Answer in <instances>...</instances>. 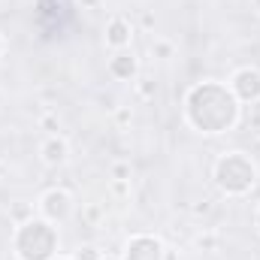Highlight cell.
<instances>
[{
	"label": "cell",
	"instance_id": "cell-1",
	"mask_svg": "<svg viewBox=\"0 0 260 260\" xmlns=\"http://www.w3.org/2000/svg\"><path fill=\"white\" fill-rule=\"evenodd\" d=\"M182 115L194 133L221 136V133L236 130L239 118H242V103L233 97L227 82L206 79V82H197L188 88V94L182 100Z\"/></svg>",
	"mask_w": 260,
	"mask_h": 260
},
{
	"label": "cell",
	"instance_id": "cell-2",
	"mask_svg": "<svg viewBox=\"0 0 260 260\" xmlns=\"http://www.w3.org/2000/svg\"><path fill=\"white\" fill-rule=\"evenodd\" d=\"M260 167L248 151H224L212 164V182L224 197H248L257 188Z\"/></svg>",
	"mask_w": 260,
	"mask_h": 260
},
{
	"label": "cell",
	"instance_id": "cell-3",
	"mask_svg": "<svg viewBox=\"0 0 260 260\" xmlns=\"http://www.w3.org/2000/svg\"><path fill=\"white\" fill-rule=\"evenodd\" d=\"M61 251L58 224L46 218H27L12 230V257L15 260H55Z\"/></svg>",
	"mask_w": 260,
	"mask_h": 260
},
{
	"label": "cell",
	"instance_id": "cell-4",
	"mask_svg": "<svg viewBox=\"0 0 260 260\" xmlns=\"http://www.w3.org/2000/svg\"><path fill=\"white\" fill-rule=\"evenodd\" d=\"M118 260H167V245L154 233H133L127 236Z\"/></svg>",
	"mask_w": 260,
	"mask_h": 260
},
{
	"label": "cell",
	"instance_id": "cell-5",
	"mask_svg": "<svg viewBox=\"0 0 260 260\" xmlns=\"http://www.w3.org/2000/svg\"><path fill=\"white\" fill-rule=\"evenodd\" d=\"M227 88L233 91V97L245 106V103H260V70L257 67H236L230 73Z\"/></svg>",
	"mask_w": 260,
	"mask_h": 260
},
{
	"label": "cell",
	"instance_id": "cell-6",
	"mask_svg": "<svg viewBox=\"0 0 260 260\" xmlns=\"http://www.w3.org/2000/svg\"><path fill=\"white\" fill-rule=\"evenodd\" d=\"M37 209H40V218H46L52 224H64L73 215V194L64 188H49L37 200Z\"/></svg>",
	"mask_w": 260,
	"mask_h": 260
},
{
	"label": "cell",
	"instance_id": "cell-7",
	"mask_svg": "<svg viewBox=\"0 0 260 260\" xmlns=\"http://www.w3.org/2000/svg\"><path fill=\"white\" fill-rule=\"evenodd\" d=\"M103 43H106L112 52L130 49V43H133V24H130L124 15L109 18V21H106V27H103Z\"/></svg>",
	"mask_w": 260,
	"mask_h": 260
},
{
	"label": "cell",
	"instance_id": "cell-8",
	"mask_svg": "<svg viewBox=\"0 0 260 260\" xmlns=\"http://www.w3.org/2000/svg\"><path fill=\"white\" fill-rule=\"evenodd\" d=\"M40 160L46 167H64L70 160V142H67L61 133H52L40 142Z\"/></svg>",
	"mask_w": 260,
	"mask_h": 260
},
{
	"label": "cell",
	"instance_id": "cell-9",
	"mask_svg": "<svg viewBox=\"0 0 260 260\" xmlns=\"http://www.w3.org/2000/svg\"><path fill=\"white\" fill-rule=\"evenodd\" d=\"M109 76L112 79H118V82H133L136 76H139V58L130 52V49H121V52H115L112 58H109Z\"/></svg>",
	"mask_w": 260,
	"mask_h": 260
},
{
	"label": "cell",
	"instance_id": "cell-10",
	"mask_svg": "<svg viewBox=\"0 0 260 260\" xmlns=\"http://www.w3.org/2000/svg\"><path fill=\"white\" fill-rule=\"evenodd\" d=\"M173 52H176V49H173V43H170V40H154V43H151V55H154V58H160V61L173 58Z\"/></svg>",
	"mask_w": 260,
	"mask_h": 260
},
{
	"label": "cell",
	"instance_id": "cell-11",
	"mask_svg": "<svg viewBox=\"0 0 260 260\" xmlns=\"http://www.w3.org/2000/svg\"><path fill=\"white\" fill-rule=\"evenodd\" d=\"M76 260H103V251H100L97 245H82V248L76 251Z\"/></svg>",
	"mask_w": 260,
	"mask_h": 260
},
{
	"label": "cell",
	"instance_id": "cell-12",
	"mask_svg": "<svg viewBox=\"0 0 260 260\" xmlns=\"http://www.w3.org/2000/svg\"><path fill=\"white\" fill-rule=\"evenodd\" d=\"M112 179L130 182V167H127V164H112Z\"/></svg>",
	"mask_w": 260,
	"mask_h": 260
},
{
	"label": "cell",
	"instance_id": "cell-13",
	"mask_svg": "<svg viewBox=\"0 0 260 260\" xmlns=\"http://www.w3.org/2000/svg\"><path fill=\"white\" fill-rule=\"evenodd\" d=\"M112 191H115V194H130V182H121V179H112Z\"/></svg>",
	"mask_w": 260,
	"mask_h": 260
},
{
	"label": "cell",
	"instance_id": "cell-14",
	"mask_svg": "<svg viewBox=\"0 0 260 260\" xmlns=\"http://www.w3.org/2000/svg\"><path fill=\"white\" fill-rule=\"evenodd\" d=\"M79 3H82L85 9H100V6H103V0H79Z\"/></svg>",
	"mask_w": 260,
	"mask_h": 260
},
{
	"label": "cell",
	"instance_id": "cell-15",
	"mask_svg": "<svg viewBox=\"0 0 260 260\" xmlns=\"http://www.w3.org/2000/svg\"><path fill=\"white\" fill-rule=\"evenodd\" d=\"M139 94H142V97H151V94H154V85H148V82L139 85Z\"/></svg>",
	"mask_w": 260,
	"mask_h": 260
},
{
	"label": "cell",
	"instance_id": "cell-16",
	"mask_svg": "<svg viewBox=\"0 0 260 260\" xmlns=\"http://www.w3.org/2000/svg\"><path fill=\"white\" fill-rule=\"evenodd\" d=\"M130 118H133V112H130V109H118V121H121V124L130 121Z\"/></svg>",
	"mask_w": 260,
	"mask_h": 260
},
{
	"label": "cell",
	"instance_id": "cell-17",
	"mask_svg": "<svg viewBox=\"0 0 260 260\" xmlns=\"http://www.w3.org/2000/svg\"><path fill=\"white\" fill-rule=\"evenodd\" d=\"M3 55H6V37L0 34V58H3Z\"/></svg>",
	"mask_w": 260,
	"mask_h": 260
},
{
	"label": "cell",
	"instance_id": "cell-18",
	"mask_svg": "<svg viewBox=\"0 0 260 260\" xmlns=\"http://www.w3.org/2000/svg\"><path fill=\"white\" fill-rule=\"evenodd\" d=\"M254 227H257V233H260V206L254 209Z\"/></svg>",
	"mask_w": 260,
	"mask_h": 260
},
{
	"label": "cell",
	"instance_id": "cell-19",
	"mask_svg": "<svg viewBox=\"0 0 260 260\" xmlns=\"http://www.w3.org/2000/svg\"><path fill=\"white\" fill-rule=\"evenodd\" d=\"M251 9H254V12L260 15V0H251Z\"/></svg>",
	"mask_w": 260,
	"mask_h": 260
},
{
	"label": "cell",
	"instance_id": "cell-20",
	"mask_svg": "<svg viewBox=\"0 0 260 260\" xmlns=\"http://www.w3.org/2000/svg\"><path fill=\"white\" fill-rule=\"evenodd\" d=\"M55 260H76V257H61V254H58V257H55Z\"/></svg>",
	"mask_w": 260,
	"mask_h": 260
},
{
	"label": "cell",
	"instance_id": "cell-21",
	"mask_svg": "<svg viewBox=\"0 0 260 260\" xmlns=\"http://www.w3.org/2000/svg\"><path fill=\"white\" fill-rule=\"evenodd\" d=\"M103 260H115V257H106V254H103Z\"/></svg>",
	"mask_w": 260,
	"mask_h": 260
}]
</instances>
